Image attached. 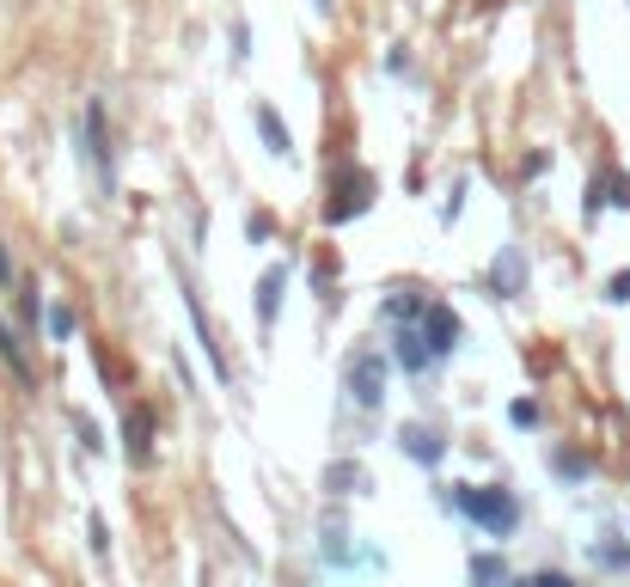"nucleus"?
Returning a JSON list of instances; mask_svg holds the SVG:
<instances>
[{
  "mask_svg": "<svg viewBox=\"0 0 630 587\" xmlns=\"http://www.w3.org/2000/svg\"><path fill=\"white\" fill-rule=\"evenodd\" d=\"M233 56H239V62L251 56V32H246V19H233Z\"/></svg>",
  "mask_w": 630,
  "mask_h": 587,
  "instance_id": "20",
  "label": "nucleus"
},
{
  "mask_svg": "<svg viewBox=\"0 0 630 587\" xmlns=\"http://www.w3.org/2000/svg\"><path fill=\"white\" fill-rule=\"evenodd\" d=\"M282 288H288V269H263V281H258V319L263 325H276V312H282Z\"/></svg>",
  "mask_w": 630,
  "mask_h": 587,
  "instance_id": "11",
  "label": "nucleus"
},
{
  "mask_svg": "<svg viewBox=\"0 0 630 587\" xmlns=\"http://www.w3.org/2000/svg\"><path fill=\"white\" fill-rule=\"evenodd\" d=\"M447 502H453L460 514H472V520L484 526L490 539H508V532L521 526V502H514L508 490H477V483H453V495H447Z\"/></svg>",
  "mask_w": 630,
  "mask_h": 587,
  "instance_id": "1",
  "label": "nucleus"
},
{
  "mask_svg": "<svg viewBox=\"0 0 630 587\" xmlns=\"http://www.w3.org/2000/svg\"><path fill=\"white\" fill-rule=\"evenodd\" d=\"M0 288H13V257H7V245H0Z\"/></svg>",
  "mask_w": 630,
  "mask_h": 587,
  "instance_id": "25",
  "label": "nucleus"
},
{
  "mask_svg": "<svg viewBox=\"0 0 630 587\" xmlns=\"http://www.w3.org/2000/svg\"><path fill=\"white\" fill-rule=\"evenodd\" d=\"M508 587H533V582H508Z\"/></svg>",
  "mask_w": 630,
  "mask_h": 587,
  "instance_id": "27",
  "label": "nucleus"
},
{
  "mask_svg": "<svg viewBox=\"0 0 630 587\" xmlns=\"http://www.w3.org/2000/svg\"><path fill=\"white\" fill-rule=\"evenodd\" d=\"M246 239H251V245H270V239H276V220H270V215H251V220H246Z\"/></svg>",
  "mask_w": 630,
  "mask_h": 587,
  "instance_id": "17",
  "label": "nucleus"
},
{
  "mask_svg": "<svg viewBox=\"0 0 630 587\" xmlns=\"http://www.w3.org/2000/svg\"><path fill=\"white\" fill-rule=\"evenodd\" d=\"M472 587H508V563L496 551H477L472 556Z\"/></svg>",
  "mask_w": 630,
  "mask_h": 587,
  "instance_id": "12",
  "label": "nucleus"
},
{
  "mask_svg": "<svg viewBox=\"0 0 630 587\" xmlns=\"http://www.w3.org/2000/svg\"><path fill=\"white\" fill-rule=\"evenodd\" d=\"M368 208H373V178H368V171H343L337 184H331V202H324V220H331V227H343V220L368 215Z\"/></svg>",
  "mask_w": 630,
  "mask_h": 587,
  "instance_id": "2",
  "label": "nucleus"
},
{
  "mask_svg": "<svg viewBox=\"0 0 630 587\" xmlns=\"http://www.w3.org/2000/svg\"><path fill=\"white\" fill-rule=\"evenodd\" d=\"M0 361H7V368H13V380L25 392L37 386V368H32V356H25V343L13 337V331H7V319H0Z\"/></svg>",
  "mask_w": 630,
  "mask_h": 587,
  "instance_id": "10",
  "label": "nucleus"
},
{
  "mask_svg": "<svg viewBox=\"0 0 630 587\" xmlns=\"http://www.w3.org/2000/svg\"><path fill=\"white\" fill-rule=\"evenodd\" d=\"M123 453H129V465H141V471H147V465H154V410H129L123 417Z\"/></svg>",
  "mask_w": 630,
  "mask_h": 587,
  "instance_id": "6",
  "label": "nucleus"
},
{
  "mask_svg": "<svg viewBox=\"0 0 630 587\" xmlns=\"http://www.w3.org/2000/svg\"><path fill=\"white\" fill-rule=\"evenodd\" d=\"M44 325H49V337H56V343H68L80 319H74V307H49V312H44Z\"/></svg>",
  "mask_w": 630,
  "mask_h": 587,
  "instance_id": "15",
  "label": "nucleus"
},
{
  "mask_svg": "<svg viewBox=\"0 0 630 587\" xmlns=\"http://www.w3.org/2000/svg\"><path fill=\"white\" fill-rule=\"evenodd\" d=\"M613 202H618V208H630V178H613Z\"/></svg>",
  "mask_w": 630,
  "mask_h": 587,
  "instance_id": "24",
  "label": "nucleus"
},
{
  "mask_svg": "<svg viewBox=\"0 0 630 587\" xmlns=\"http://www.w3.org/2000/svg\"><path fill=\"white\" fill-rule=\"evenodd\" d=\"M399 447L411 453L416 465H441V453H447V447H441V434H435L429 422H404V429H399Z\"/></svg>",
  "mask_w": 630,
  "mask_h": 587,
  "instance_id": "7",
  "label": "nucleus"
},
{
  "mask_svg": "<svg viewBox=\"0 0 630 587\" xmlns=\"http://www.w3.org/2000/svg\"><path fill=\"white\" fill-rule=\"evenodd\" d=\"M324 483H331V495H349V483L361 490V483H368V471H355V465H331V471H324Z\"/></svg>",
  "mask_w": 630,
  "mask_h": 587,
  "instance_id": "14",
  "label": "nucleus"
},
{
  "mask_svg": "<svg viewBox=\"0 0 630 587\" xmlns=\"http://www.w3.org/2000/svg\"><path fill=\"white\" fill-rule=\"evenodd\" d=\"M514 422H521V429H533V422H538V404L521 398V404H514Z\"/></svg>",
  "mask_w": 630,
  "mask_h": 587,
  "instance_id": "22",
  "label": "nucleus"
},
{
  "mask_svg": "<svg viewBox=\"0 0 630 587\" xmlns=\"http://www.w3.org/2000/svg\"><path fill=\"white\" fill-rule=\"evenodd\" d=\"M86 159H93L98 184H105V196H117V166H110V135H105V105H86Z\"/></svg>",
  "mask_w": 630,
  "mask_h": 587,
  "instance_id": "4",
  "label": "nucleus"
},
{
  "mask_svg": "<svg viewBox=\"0 0 630 587\" xmlns=\"http://www.w3.org/2000/svg\"><path fill=\"white\" fill-rule=\"evenodd\" d=\"M490 288H496V294H521V288H526V257H521V245H508L502 257L490 263Z\"/></svg>",
  "mask_w": 630,
  "mask_h": 587,
  "instance_id": "9",
  "label": "nucleus"
},
{
  "mask_svg": "<svg viewBox=\"0 0 630 587\" xmlns=\"http://www.w3.org/2000/svg\"><path fill=\"white\" fill-rule=\"evenodd\" d=\"M557 471H563V478H582L587 459H582V453H557Z\"/></svg>",
  "mask_w": 630,
  "mask_h": 587,
  "instance_id": "21",
  "label": "nucleus"
},
{
  "mask_svg": "<svg viewBox=\"0 0 630 587\" xmlns=\"http://www.w3.org/2000/svg\"><path fill=\"white\" fill-rule=\"evenodd\" d=\"M19 312H25V319H44V300H37V281H19Z\"/></svg>",
  "mask_w": 630,
  "mask_h": 587,
  "instance_id": "18",
  "label": "nucleus"
},
{
  "mask_svg": "<svg viewBox=\"0 0 630 587\" xmlns=\"http://www.w3.org/2000/svg\"><path fill=\"white\" fill-rule=\"evenodd\" d=\"M416 325H423V337H429L435 361H441V356H453V349H460V337H465L460 312H453V307H441V300H429V312H423Z\"/></svg>",
  "mask_w": 630,
  "mask_h": 587,
  "instance_id": "5",
  "label": "nucleus"
},
{
  "mask_svg": "<svg viewBox=\"0 0 630 587\" xmlns=\"http://www.w3.org/2000/svg\"><path fill=\"white\" fill-rule=\"evenodd\" d=\"M606 300H618V307H625V300H630V269H618V276L606 281Z\"/></svg>",
  "mask_w": 630,
  "mask_h": 587,
  "instance_id": "19",
  "label": "nucleus"
},
{
  "mask_svg": "<svg viewBox=\"0 0 630 587\" xmlns=\"http://www.w3.org/2000/svg\"><path fill=\"white\" fill-rule=\"evenodd\" d=\"M392 343H399L392 356L404 361V373H423V368L435 361V349H429V337H423V325H416V319H411V325H399V337H392Z\"/></svg>",
  "mask_w": 630,
  "mask_h": 587,
  "instance_id": "8",
  "label": "nucleus"
},
{
  "mask_svg": "<svg viewBox=\"0 0 630 587\" xmlns=\"http://www.w3.org/2000/svg\"><path fill=\"white\" fill-rule=\"evenodd\" d=\"M533 587H569V575H563V570H538Z\"/></svg>",
  "mask_w": 630,
  "mask_h": 587,
  "instance_id": "23",
  "label": "nucleus"
},
{
  "mask_svg": "<svg viewBox=\"0 0 630 587\" xmlns=\"http://www.w3.org/2000/svg\"><path fill=\"white\" fill-rule=\"evenodd\" d=\"M86 539H93V556H110V526H105V514H93V520H86Z\"/></svg>",
  "mask_w": 630,
  "mask_h": 587,
  "instance_id": "16",
  "label": "nucleus"
},
{
  "mask_svg": "<svg viewBox=\"0 0 630 587\" xmlns=\"http://www.w3.org/2000/svg\"><path fill=\"white\" fill-rule=\"evenodd\" d=\"M349 398L361 404V410H380L385 404V356L380 349H361V356L349 361Z\"/></svg>",
  "mask_w": 630,
  "mask_h": 587,
  "instance_id": "3",
  "label": "nucleus"
},
{
  "mask_svg": "<svg viewBox=\"0 0 630 587\" xmlns=\"http://www.w3.org/2000/svg\"><path fill=\"white\" fill-rule=\"evenodd\" d=\"M258 129H263V141H270V154H276V159H288V154H294L288 129H282V117H276L270 105H258Z\"/></svg>",
  "mask_w": 630,
  "mask_h": 587,
  "instance_id": "13",
  "label": "nucleus"
},
{
  "mask_svg": "<svg viewBox=\"0 0 630 587\" xmlns=\"http://www.w3.org/2000/svg\"><path fill=\"white\" fill-rule=\"evenodd\" d=\"M312 7H324V13H331V0H312Z\"/></svg>",
  "mask_w": 630,
  "mask_h": 587,
  "instance_id": "26",
  "label": "nucleus"
}]
</instances>
